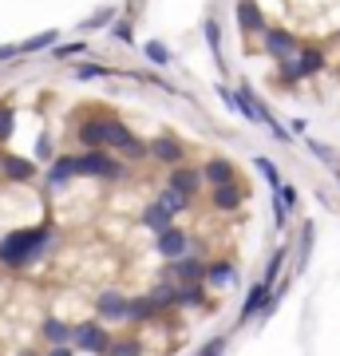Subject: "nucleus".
Instances as JSON below:
<instances>
[{
    "label": "nucleus",
    "instance_id": "f257e3e1",
    "mask_svg": "<svg viewBox=\"0 0 340 356\" xmlns=\"http://www.w3.org/2000/svg\"><path fill=\"white\" fill-rule=\"evenodd\" d=\"M51 242V229L48 226H36V229H13L8 238H0V261L4 266H28V261H36Z\"/></svg>",
    "mask_w": 340,
    "mask_h": 356
},
{
    "label": "nucleus",
    "instance_id": "f03ea898",
    "mask_svg": "<svg viewBox=\"0 0 340 356\" xmlns=\"http://www.w3.org/2000/svg\"><path fill=\"white\" fill-rule=\"evenodd\" d=\"M99 127H103V147H115V151L127 154V159H143V154H147V143L135 139L119 119H99Z\"/></svg>",
    "mask_w": 340,
    "mask_h": 356
},
{
    "label": "nucleus",
    "instance_id": "7ed1b4c3",
    "mask_svg": "<svg viewBox=\"0 0 340 356\" xmlns=\"http://www.w3.org/2000/svg\"><path fill=\"white\" fill-rule=\"evenodd\" d=\"M79 353H91V356H107V348H111V337H107V329H103L99 321H83V325H72V341Z\"/></svg>",
    "mask_w": 340,
    "mask_h": 356
},
{
    "label": "nucleus",
    "instance_id": "20e7f679",
    "mask_svg": "<svg viewBox=\"0 0 340 356\" xmlns=\"http://www.w3.org/2000/svg\"><path fill=\"white\" fill-rule=\"evenodd\" d=\"M76 175H99V178H123V166L107 151H88L76 159Z\"/></svg>",
    "mask_w": 340,
    "mask_h": 356
},
{
    "label": "nucleus",
    "instance_id": "39448f33",
    "mask_svg": "<svg viewBox=\"0 0 340 356\" xmlns=\"http://www.w3.org/2000/svg\"><path fill=\"white\" fill-rule=\"evenodd\" d=\"M261 48L269 51L273 60H289V56H297V36L285 32V28H265L261 32Z\"/></svg>",
    "mask_w": 340,
    "mask_h": 356
},
{
    "label": "nucleus",
    "instance_id": "423d86ee",
    "mask_svg": "<svg viewBox=\"0 0 340 356\" xmlns=\"http://www.w3.org/2000/svg\"><path fill=\"white\" fill-rule=\"evenodd\" d=\"M154 245H159V254H163V257L178 261V257H186L190 238L182 234V229H175V226H170V229H163V234H159V242H154Z\"/></svg>",
    "mask_w": 340,
    "mask_h": 356
},
{
    "label": "nucleus",
    "instance_id": "0eeeda50",
    "mask_svg": "<svg viewBox=\"0 0 340 356\" xmlns=\"http://www.w3.org/2000/svg\"><path fill=\"white\" fill-rule=\"evenodd\" d=\"M170 273H175L182 285H202V277H206V266H202L198 257H178V261H170Z\"/></svg>",
    "mask_w": 340,
    "mask_h": 356
},
{
    "label": "nucleus",
    "instance_id": "6e6552de",
    "mask_svg": "<svg viewBox=\"0 0 340 356\" xmlns=\"http://www.w3.org/2000/svg\"><path fill=\"white\" fill-rule=\"evenodd\" d=\"M123 309H127V297H119V293H99L95 297V313H99V321H123Z\"/></svg>",
    "mask_w": 340,
    "mask_h": 356
},
{
    "label": "nucleus",
    "instance_id": "1a4fd4ad",
    "mask_svg": "<svg viewBox=\"0 0 340 356\" xmlns=\"http://www.w3.org/2000/svg\"><path fill=\"white\" fill-rule=\"evenodd\" d=\"M198 186H202V175H198V170L178 166V170H170V186H166V191H175V194H182V198H190Z\"/></svg>",
    "mask_w": 340,
    "mask_h": 356
},
{
    "label": "nucleus",
    "instance_id": "9d476101",
    "mask_svg": "<svg viewBox=\"0 0 340 356\" xmlns=\"http://www.w3.org/2000/svg\"><path fill=\"white\" fill-rule=\"evenodd\" d=\"M202 178L214 182V186H229V182L238 178V170H234V163H226V159H210V163L202 166Z\"/></svg>",
    "mask_w": 340,
    "mask_h": 356
},
{
    "label": "nucleus",
    "instance_id": "9b49d317",
    "mask_svg": "<svg viewBox=\"0 0 340 356\" xmlns=\"http://www.w3.org/2000/svg\"><path fill=\"white\" fill-rule=\"evenodd\" d=\"M147 154L163 159V163H182V143H178L175 135H163L159 143H151V147H147Z\"/></svg>",
    "mask_w": 340,
    "mask_h": 356
},
{
    "label": "nucleus",
    "instance_id": "f8f14e48",
    "mask_svg": "<svg viewBox=\"0 0 340 356\" xmlns=\"http://www.w3.org/2000/svg\"><path fill=\"white\" fill-rule=\"evenodd\" d=\"M265 301H269V289H265L261 281H257V285H253L250 289V297H245V305H241V313H238V321L241 325H245V321H253L257 317V313H261V305Z\"/></svg>",
    "mask_w": 340,
    "mask_h": 356
},
{
    "label": "nucleus",
    "instance_id": "ddd939ff",
    "mask_svg": "<svg viewBox=\"0 0 340 356\" xmlns=\"http://www.w3.org/2000/svg\"><path fill=\"white\" fill-rule=\"evenodd\" d=\"M222 99H226V107L229 111H238L241 119H250V123H257V107H253L241 91H234V88H222Z\"/></svg>",
    "mask_w": 340,
    "mask_h": 356
},
{
    "label": "nucleus",
    "instance_id": "4468645a",
    "mask_svg": "<svg viewBox=\"0 0 340 356\" xmlns=\"http://www.w3.org/2000/svg\"><path fill=\"white\" fill-rule=\"evenodd\" d=\"M40 332H44V341H48L51 348H63V344L72 341V325H63V321H56V317L44 321V329Z\"/></svg>",
    "mask_w": 340,
    "mask_h": 356
},
{
    "label": "nucleus",
    "instance_id": "2eb2a0df",
    "mask_svg": "<svg viewBox=\"0 0 340 356\" xmlns=\"http://www.w3.org/2000/svg\"><path fill=\"white\" fill-rule=\"evenodd\" d=\"M238 16H241V28H245V32H265V16H261V8H257L253 0H241Z\"/></svg>",
    "mask_w": 340,
    "mask_h": 356
},
{
    "label": "nucleus",
    "instance_id": "dca6fc26",
    "mask_svg": "<svg viewBox=\"0 0 340 356\" xmlns=\"http://www.w3.org/2000/svg\"><path fill=\"white\" fill-rule=\"evenodd\" d=\"M202 281H210L214 289H226V285H234V281H238V269L229 266V261H218V266L206 269V277H202Z\"/></svg>",
    "mask_w": 340,
    "mask_h": 356
},
{
    "label": "nucleus",
    "instance_id": "f3484780",
    "mask_svg": "<svg viewBox=\"0 0 340 356\" xmlns=\"http://www.w3.org/2000/svg\"><path fill=\"white\" fill-rule=\"evenodd\" d=\"M175 305L202 309V305H210V301H206V293H202V285H182V289H175Z\"/></svg>",
    "mask_w": 340,
    "mask_h": 356
},
{
    "label": "nucleus",
    "instance_id": "a211bd4d",
    "mask_svg": "<svg viewBox=\"0 0 340 356\" xmlns=\"http://www.w3.org/2000/svg\"><path fill=\"white\" fill-rule=\"evenodd\" d=\"M123 317L127 321H151L154 317V305H151V297H131L123 309Z\"/></svg>",
    "mask_w": 340,
    "mask_h": 356
},
{
    "label": "nucleus",
    "instance_id": "6ab92c4d",
    "mask_svg": "<svg viewBox=\"0 0 340 356\" xmlns=\"http://www.w3.org/2000/svg\"><path fill=\"white\" fill-rule=\"evenodd\" d=\"M214 206H218V210H238V206H241V191L234 186V182H229V186H218V191H214Z\"/></svg>",
    "mask_w": 340,
    "mask_h": 356
},
{
    "label": "nucleus",
    "instance_id": "aec40b11",
    "mask_svg": "<svg viewBox=\"0 0 340 356\" xmlns=\"http://www.w3.org/2000/svg\"><path fill=\"white\" fill-rule=\"evenodd\" d=\"M67 178H76V159H60V163L48 170V186H63Z\"/></svg>",
    "mask_w": 340,
    "mask_h": 356
},
{
    "label": "nucleus",
    "instance_id": "412c9836",
    "mask_svg": "<svg viewBox=\"0 0 340 356\" xmlns=\"http://www.w3.org/2000/svg\"><path fill=\"white\" fill-rule=\"evenodd\" d=\"M281 266H285V245L281 250H273V257H269V266H265V277H261V285L269 293H273V285H277V273H281Z\"/></svg>",
    "mask_w": 340,
    "mask_h": 356
},
{
    "label": "nucleus",
    "instance_id": "4be33fe9",
    "mask_svg": "<svg viewBox=\"0 0 340 356\" xmlns=\"http://www.w3.org/2000/svg\"><path fill=\"white\" fill-rule=\"evenodd\" d=\"M154 206H159V210H166V214L175 218V214H182V210H186V198H182V194H175V191H163Z\"/></svg>",
    "mask_w": 340,
    "mask_h": 356
},
{
    "label": "nucleus",
    "instance_id": "5701e85b",
    "mask_svg": "<svg viewBox=\"0 0 340 356\" xmlns=\"http://www.w3.org/2000/svg\"><path fill=\"white\" fill-rule=\"evenodd\" d=\"M313 222H305V229H301V254H297V266H293V273H301L305 269V261H309V254H313Z\"/></svg>",
    "mask_w": 340,
    "mask_h": 356
},
{
    "label": "nucleus",
    "instance_id": "b1692460",
    "mask_svg": "<svg viewBox=\"0 0 340 356\" xmlns=\"http://www.w3.org/2000/svg\"><path fill=\"white\" fill-rule=\"evenodd\" d=\"M79 143L91 147V151H103V127L99 123H83V127H79Z\"/></svg>",
    "mask_w": 340,
    "mask_h": 356
},
{
    "label": "nucleus",
    "instance_id": "393cba45",
    "mask_svg": "<svg viewBox=\"0 0 340 356\" xmlns=\"http://www.w3.org/2000/svg\"><path fill=\"white\" fill-rule=\"evenodd\" d=\"M51 44H56V32L48 28V32H36L32 40H24L16 51H20V56H24V51H44V48H51Z\"/></svg>",
    "mask_w": 340,
    "mask_h": 356
},
{
    "label": "nucleus",
    "instance_id": "a878e982",
    "mask_svg": "<svg viewBox=\"0 0 340 356\" xmlns=\"http://www.w3.org/2000/svg\"><path fill=\"white\" fill-rule=\"evenodd\" d=\"M143 51H147V60H151V64H159V67L170 64V51H166L163 40H147V44H143Z\"/></svg>",
    "mask_w": 340,
    "mask_h": 356
},
{
    "label": "nucleus",
    "instance_id": "bb28decb",
    "mask_svg": "<svg viewBox=\"0 0 340 356\" xmlns=\"http://www.w3.org/2000/svg\"><path fill=\"white\" fill-rule=\"evenodd\" d=\"M151 305H154V313H166V309H175V285H159V289L151 293Z\"/></svg>",
    "mask_w": 340,
    "mask_h": 356
},
{
    "label": "nucleus",
    "instance_id": "cd10ccee",
    "mask_svg": "<svg viewBox=\"0 0 340 356\" xmlns=\"http://www.w3.org/2000/svg\"><path fill=\"white\" fill-rule=\"evenodd\" d=\"M170 222H175V218L166 214V210H159V206H151V210H147V214H143V226L159 229V234H163V229H170Z\"/></svg>",
    "mask_w": 340,
    "mask_h": 356
},
{
    "label": "nucleus",
    "instance_id": "c85d7f7f",
    "mask_svg": "<svg viewBox=\"0 0 340 356\" xmlns=\"http://www.w3.org/2000/svg\"><path fill=\"white\" fill-rule=\"evenodd\" d=\"M226 344H229V337H226V332H218V337H210V341L202 344L194 356H226Z\"/></svg>",
    "mask_w": 340,
    "mask_h": 356
},
{
    "label": "nucleus",
    "instance_id": "c756f323",
    "mask_svg": "<svg viewBox=\"0 0 340 356\" xmlns=\"http://www.w3.org/2000/svg\"><path fill=\"white\" fill-rule=\"evenodd\" d=\"M4 175L8 178H32V163H24V159H4Z\"/></svg>",
    "mask_w": 340,
    "mask_h": 356
},
{
    "label": "nucleus",
    "instance_id": "7c9ffc66",
    "mask_svg": "<svg viewBox=\"0 0 340 356\" xmlns=\"http://www.w3.org/2000/svg\"><path fill=\"white\" fill-rule=\"evenodd\" d=\"M107 356H143V344L139 341H111Z\"/></svg>",
    "mask_w": 340,
    "mask_h": 356
},
{
    "label": "nucleus",
    "instance_id": "2f4dec72",
    "mask_svg": "<svg viewBox=\"0 0 340 356\" xmlns=\"http://www.w3.org/2000/svg\"><path fill=\"white\" fill-rule=\"evenodd\" d=\"M257 170L269 178V186H273V191L281 186V175H277V163H273V159H257Z\"/></svg>",
    "mask_w": 340,
    "mask_h": 356
},
{
    "label": "nucleus",
    "instance_id": "473e14b6",
    "mask_svg": "<svg viewBox=\"0 0 340 356\" xmlns=\"http://www.w3.org/2000/svg\"><path fill=\"white\" fill-rule=\"evenodd\" d=\"M202 32H206V44H210V51H222V32H218L214 20H202Z\"/></svg>",
    "mask_w": 340,
    "mask_h": 356
},
{
    "label": "nucleus",
    "instance_id": "72a5a7b5",
    "mask_svg": "<svg viewBox=\"0 0 340 356\" xmlns=\"http://www.w3.org/2000/svg\"><path fill=\"white\" fill-rule=\"evenodd\" d=\"M79 51H88L83 48V44H56V48H51V56H56V60H72V56H79Z\"/></svg>",
    "mask_w": 340,
    "mask_h": 356
},
{
    "label": "nucleus",
    "instance_id": "f704fd0d",
    "mask_svg": "<svg viewBox=\"0 0 340 356\" xmlns=\"http://www.w3.org/2000/svg\"><path fill=\"white\" fill-rule=\"evenodd\" d=\"M107 76V67H95V64H79L76 67V79H99Z\"/></svg>",
    "mask_w": 340,
    "mask_h": 356
},
{
    "label": "nucleus",
    "instance_id": "c9c22d12",
    "mask_svg": "<svg viewBox=\"0 0 340 356\" xmlns=\"http://www.w3.org/2000/svg\"><path fill=\"white\" fill-rule=\"evenodd\" d=\"M115 20V8H107V13H95L91 20H83V28H107Z\"/></svg>",
    "mask_w": 340,
    "mask_h": 356
},
{
    "label": "nucleus",
    "instance_id": "e433bc0d",
    "mask_svg": "<svg viewBox=\"0 0 340 356\" xmlns=\"http://www.w3.org/2000/svg\"><path fill=\"white\" fill-rule=\"evenodd\" d=\"M309 147H313V154L321 163H337V151H332V147H325V143H309Z\"/></svg>",
    "mask_w": 340,
    "mask_h": 356
},
{
    "label": "nucleus",
    "instance_id": "4c0bfd02",
    "mask_svg": "<svg viewBox=\"0 0 340 356\" xmlns=\"http://www.w3.org/2000/svg\"><path fill=\"white\" fill-rule=\"evenodd\" d=\"M8 135H13V111H8V107H0V143L8 139Z\"/></svg>",
    "mask_w": 340,
    "mask_h": 356
},
{
    "label": "nucleus",
    "instance_id": "58836bf2",
    "mask_svg": "<svg viewBox=\"0 0 340 356\" xmlns=\"http://www.w3.org/2000/svg\"><path fill=\"white\" fill-rule=\"evenodd\" d=\"M36 159H51V139L48 135H40L36 139Z\"/></svg>",
    "mask_w": 340,
    "mask_h": 356
},
{
    "label": "nucleus",
    "instance_id": "ea45409f",
    "mask_svg": "<svg viewBox=\"0 0 340 356\" xmlns=\"http://www.w3.org/2000/svg\"><path fill=\"white\" fill-rule=\"evenodd\" d=\"M13 56H20L16 44H0V64H4V60H13Z\"/></svg>",
    "mask_w": 340,
    "mask_h": 356
},
{
    "label": "nucleus",
    "instance_id": "a19ab883",
    "mask_svg": "<svg viewBox=\"0 0 340 356\" xmlns=\"http://www.w3.org/2000/svg\"><path fill=\"white\" fill-rule=\"evenodd\" d=\"M48 356H72V348H67V344H63V348H51Z\"/></svg>",
    "mask_w": 340,
    "mask_h": 356
}]
</instances>
